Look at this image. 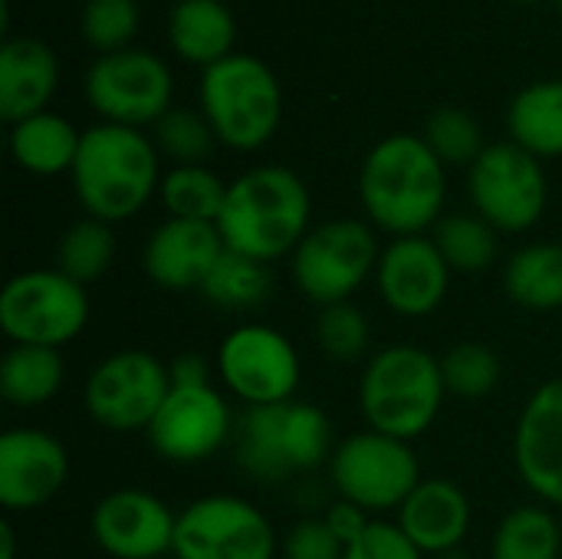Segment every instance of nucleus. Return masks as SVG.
I'll list each match as a JSON object with an SVG mask.
<instances>
[{
  "instance_id": "obj_42",
  "label": "nucleus",
  "mask_w": 562,
  "mask_h": 559,
  "mask_svg": "<svg viewBox=\"0 0 562 559\" xmlns=\"http://www.w3.org/2000/svg\"><path fill=\"white\" fill-rule=\"evenodd\" d=\"M168 369H171V385H211V366L194 353L178 356Z\"/></svg>"
},
{
  "instance_id": "obj_35",
  "label": "nucleus",
  "mask_w": 562,
  "mask_h": 559,
  "mask_svg": "<svg viewBox=\"0 0 562 559\" xmlns=\"http://www.w3.org/2000/svg\"><path fill=\"white\" fill-rule=\"evenodd\" d=\"M151 138L161 155H168L178 165H204L217 145L214 128L207 125L201 109H168L155 125Z\"/></svg>"
},
{
  "instance_id": "obj_24",
  "label": "nucleus",
  "mask_w": 562,
  "mask_h": 559,
  "mask_svg": "<svg viewBox=\"0 0 562 559\" xmlns=\"http://www.w3.org/2000/svg\"><path fill=\"white\" fill-rule=\"evenodd\" d=\"M510 142L533 158H562V76L520 89L507 109Z\"/></svg>"
},
{
  "instance_id": "obj_14",
  "label": "nucleus",
  "mask_w": 562,
  "mask_h": 559,
  "mask_svg": "<svg viewBox=\"0 0 562 559\" xmlns=\"http://www.w3.org/2000/svg\"><path fill=\"white\" fill-rule=\"evenodd\" d=\"M237 435L234 409L214 385H171L145 438L158 458L198 465L214 458Z\"/></svg>"
},
{
  "instance_id": "obj_44",
  "label": "nucleus",
  "mask_w": 562,
  "mask_h": 559,
  "mask_svg": "<svg viewBox=\"0 0 562 559\" xmlns=\"http://www.w3.org/2000/svg\"><path fill=\"white\" fill-rule=\"evenodd\" d=\"M438 559H464V557H461V554L454 550V554H448V557H438Z\"/></svg>"
},
{
  "instance_id": "obj_30",
  "label": "nucleus",
  "mask_w": 562,
  "mask_h": 559,
  "mask_svg": "<svg viewBox=\"0 0 562 559\" xmlns=\"http://www.w3.org/2000/svg\"><path fill=\"white\" fill-rule=\"evenodd\" d=\"M158 198L168 217L217 224L227 198V185L207 165H175L171 171H165Z\"/></svg>"
},
{
  "instance_id": "obj_10",
  "label": "nucleus",
  "mask_w": 562,
  "mask_h": 559,
  "mask_svg": "<svg viewBox=\"0 0 562 559\" xmlns=\"http://www.w3.org/2000/svg\"><path fill=\"white\" fill-rule=\"evenodd\" d=\"M214 369L237 402L247 409H270L293 402L303 362L296 346L273 326L263 323H240L234 326L214 356Z\"/></svg>"
},
{
  "instance_id": "obj_33",
  "label": "nucleus",
  "mask_w": 562,
  "mask_h": 559,
  "mask_svg": "<svg viewBox=\"0 0 562 559\" xmlns=\"http://www.w3.org/2000/svg\"><path fill=\"white\" fill-rule=\"evenodd\" d=\"M115 257V234L112 224H102L95 217H79L66 227L56 247V270L72 277L76 283L99 280Z\"/></svg>"
},
{
  "instance_id": "obj_41",
  "label": "nucleus",
  "mask_w": 562,
  "mask_h": 559,
  "mask_svg": "<svg viewBox=\"0 0 562 559\" xmlns=\"http://www.w3.org/2000/svg\"><path fill=\"white\" fill-rule=\"evenodd\" d=\"M323 521H326V524H329V530H333V534L349 547L352 540H359V537L366 534V527H369L375 517H372L369 511H362L359 504H349V501H342V497H339V501L323 514Z\"/></svg>"
},
{
  "instance_id": "obj_7",
  "label": "nucleus",
  "mask_w": 562,
  "mask_h": 559,
  "mask_svg": "<svg viewBox=\"0 0 562 559\" xmlns=\"http://www.w3.org/2000/svg\"><path fill=\"white\" fill-rule=\"evenodd\" d=\"M89 326L86 287L56 267H33L7 280L0 293V329L13 346L72 343Z\"/></svg>"
},
{
  "instance_id": "obj_11",
  "label": "nucleus",
  "mask_w": 562,
  "mask_h": 559,
  "mask_svg": "<svg viewBox=\"0 0 562 559\" xmlns=\"http://www.w3.org/2000/svg\"><path fill=\"white\" fill-rule=\"evenodd\" d=\"M171 392V369L148 349H119L86 379L82 405L89 418L115 435L148 432Z\"/></svg>"
},
{
  "instance_id": "obj_37",
  "label": "nucleus",
  "mask_w": 562,
  "mask_h": 559,
  "mask_svg": "<svg viewBox=\"0 0 562 559\" xmlns=\"http://www.w3.org/2000/svg\"><path fill=\"white\" fill-rule=\"evenodd\" d=\"M138 23H142L138 0H86L79 16L82 40L99 56L128 49L138 33Z\"/></svg>"
},
{
  "instance_id": "obj_19",
  "label": "nucleus",
  "mask_w": 562,
  "mask_h": 559,
  "mask_svg": "<svg viewBox=\"0 0 562 559\" xmlns=\"http://www.w3.org/2000/svg\"><path fill=\"white\" fill-rule=\"evenodd\" d=\"M224 250L227 247H224L217 224L168 217L148 234V241L142 247V270L161 290H171V293L198 290L201 293L204 280L211 277V270L217 267Z\"/></svg>"
},
{
  "instance_id": "obj_20",
  "label": "nucleus",
  "mask_w": 562,
  "mask_h": 559,
  "mask_svg": "<svg viewBox=\"0 0 562 559\" xmlns=\"http://www.w3.org/2000/svg\"><path fill=\"white\" fill-rule=\"evenodd\" d=\"M425 557H448L471 530V501L448 478H425L395 521Z\"/></svg>"
},
{
  "instance_id": "obj_39",
  "label": "nucleus",
  "mask_w": 562,
  "mask_h": 559,
  "mask_svg": "<svg viewBox=\"0 0 562 559\" xmlns=\"http://www.w3.org/2000/svg\"><path fill=\"white\" fill-rule=\"evenodd\" d=\"M342 559H425V554L405 537V530L392 521H372L359 540L346 547Z\"/></svg>"
},
{
  "instance_id": "obj_1",
  "label": "nucleus",
  "mask_w": 562,
  "mask_h": 559,
  "mask_svg": "<svg viewBox=\"0 0 562 559\" xmlns=\"http://www.w3.org/2000/svg\"><path fill=\"white\" fill-rule=\"evenodd\" d=\"M359 201L366 221L392 237L435 231L448 204V165L431 152L425 135H385L359 168Z\"/></svg>"
},
{
  "instance_id": "obj_17",
  "label": "nucleus",
  "mask_w": 562,
  "mask_h": 559,
  "mask_svg": "<svg viewBox=\"0 0 562 559\" xmlns=\"http://www.w3.org/2000/svg\"><path fill=\"white\" fill-rule=\"evenodd\" d=\"M69 478V455L59 438L40 428H10L0 435V507L30 514L46 507Z\"/></svg>"
},
{
  "instance_id": "obj_25",
  "label": "nucleus",
  "mask_w": 562,
  "mask_h": 559,
  "mask_svg": "<svg viewBox=\"0 0 562 559\" xmlns=\"http://www.w3.org/2000/svg\"><path fill=\"white\" fill-rule=\"evenodd\" d=\"M504 293L524 310H562V244L543 241L520 247L504 264Z\"/></svg>"
},
{
  "instance_id": "obj_27",
  "label": "nucleus",
  "mask_w": 562,
  "mask_h": 559,
  "mask_svg": "<svg viewBox=\"0 0 562 559\" xmlns=\"http://www.w3.org/2000/svg\"><path fill=\"white\" fill-rule=\"evenodd\" d=\"M431 241L438 244L451 273H484L494 267L501 250V231H494L477 211L445 214L435 224Z\"/></svg>"
},
{
  "instance_id": "obj_38",
  "label": "nucleus",
  "mask_w": 562,
  "mask_h": 559,
  "mask_svg": "<svg viewBox=\"0 0 562 559\" xmlns=\"http://www.w3.org/2000/svg\"><path fill=\"white\" fill-rule=\"evenodd\" d=\"M369 339H372V326L352 300L319 310L316 346L323 349V356L336 362H356L369 353Z\"/></svg>"
},
{
  "instance_id": "obj_15",
  "label": "nucleus",
  "mask_w": 562,
  "mask_h": 559,
  "mask_svg": "<svg viewBox=\"0 0 562 559\" xmlns=\"http://www.w3.org/2000/svg\"><path fill=\"white\" fill-rule=\"evenodd\" d=\"M178 514L142 488H122L105 494L92 517L89 530L95 547L112 559H158L175 550Z\"/></svg>"
},
{
  "instance_id": "obj_21",
  "label": "nucleus",
  "mask_w": 562,
  "mask_h": 559,
  "mask_svg": "<svg viewBox=\"0 0 562 559\" xmlns=\"http://www.w3.org/2000/svg\"><path fill=\"white\" fill-rule=\"evenodd\" d=\"M59 89V56L40 36H7L0 46V119L16 125L46 112Z\"/></svg>"
},
{
  "instance_id": "obj_13",
  "label": "nucleus",
  "mask_w": 562,
  "mask_h": 559,
  "mask_svg": "<svg viewBox=\"0 0 562 559\" xmlns=\"http://www.w3.org/2000/svg\"><path fill=\"white\" fill-rule=\"evenodd\" d=\"M171 557L273 559L277 557V530L257 504L237 494H207V497L191 501L178 514Z\"/></svg>"
},
{
  "instance_id": "obj_31",
  "label": "nucleus",
  "mask_w": 562,
  "mask_h": 559,
  "mask_svg": "<svg viewBox=\"0 0 562 559\" xmlns=\"http://www.w3.org/2000/svg\"><path fill=\"white\" fill-rule=\"evenodd\" d=\"M280 441L290 471H313L333 458V428L323 409L310 402H286L280 405Z\"/></svg>"
},
{
  "instance_id": "obj_2",
  "label": "nucleus",
  "mask_w": 562,
  "mask_h": 559,
  "mask_svg": "<svg viewBox=\"0 0 562 559\" xmlns=\"http://www.w3.org/2000/svg\"><path fill=\"white\" fill-rule=\"evenodd\" d=\"M313 198L306 181L283 165H257L227 185L217 231L231 254L273 264L293 257L310 234Z\"/></svg>"
},
{
  "instance_id": "obj_9",
  "label": "nucleus",
  "mask_w": 562,
  "mask_h": 559,
  "mask_svg": "<svg viewBox=\"0 0 562 559\" xmlns=\"http://www.w3.org/2000/svg\"><path fill=\"white\" fill-rule=\"evenodd\" d=\"M468 198L494 231L524 234L547 214L550 181L543 161L517 142H494L468 168Z\"/></svg>"
},
{
  "instance_id": "obj_3",
  "label": "nucleus",
  "mask_w": 562,
  "mask_h": 559,
  "mask_svg": "<svg viewBox=\"0 0 562 559\" xmlns=\"http://www.w3.org/2000/svg\"><path fill=\"white\" fill-rule=\"evenodd\" d=\"M158 145L142 128L99 122L82 132L76 165L69 171L76 201L86 217L119 224L135 217L161 188Z\"/></svg>"
},
{
  "instance_id": "obj_4",
  "label": "nucleus",
  "mask_w": 562,
  "mask_h": 559,
  "mask_svg": "<svg viewBox=\"0 0 562 559\" xmlns=\"http://www.w3.org/2000/svg\"><path fill=\"white\" fill-rule=\"evenodd\" d=\"M445 395L441 359L412 343L372 353L359 379V409L366 425L402 441H415L435 425Z\"/></svg>"
},
{
  "instance_id": "obj_40",
  "label": "nucleus",
  "mask_w": 562,
  "mask_h": 559,
  "mask_svg": "<svg viewBox=\"0 0 562 559\" xmlns=\"http://www.w3.org/2000/svg\"><path fill=\"white\" fill-rule=\"evenodd\" d=\"M280 554L283 559H342L346 544L329 530L323 517H306L286 534V540L280 544Z\"/></svg>"
},
{
  "instance_id": "obj_29",
  "label": "nucleus",
  "mask_w": 562,
  "mask_h": 559,
  "mask_svg": "<svg viewBox=\"0 0 562 559\" xmlns=\"http://www.w3.org/2000/svg\"><path fill=\"white\" fill-rule=\"evenodd\" d=\"M491 559H562V530L543 504H524L510 511L494 537Z\"/></svg>"
},
{
  "instance_id": "obj_5",
  "label": "nucleus",
  "mask_w": 562,
  "mask_h": 559,
  "mask_svg": "<svg viewBox=\"0 0 562 559\" xmlns=\"http://www.w3.org/2000/svg\"><path fill=\"white\" fill-rule=\"evenodd\" d=\"M198 102L217 145L234 152L263 148L283 119V92L273 69L250 53H231L227 59L201 69Z\"/></svg>"
},
{
  "instance_id": "obj_36",
  "label": "nucleus",
  "mask_w": 562,
  "mask_h": 559,
  "mask_svg": "<svg viewBox=\"0 0 562 559\" xmlns=\"http://www.w3.org/2000/svg\"><path fill=\"white\" fill-rule=\"evenodd\" d=\"M425 142L431 145V152L445 165H468V168L487 148L484 145L481 122L471 112L458 109V105H445V109H438V112L428 115V122H425Z\"/></svg>"
},
{
  "instance_id": "obj_8",
  "label": "nucleus",
  "mask_w": 562,
  "mask_h": 559,
  "mask_svg": "<svg viewBox=\"0 0 562 559\" xmlns=\"http://www.w3.org/2000/svg\"><path fill=\"white\" fill-rule=\"evenodd\" d=\"M329 481L342 501L359 504L375 517L389 511L398 514L425 478L412 441L366 428L336 445L329 458Z\"/></svg>"
},
{
  "instance_id": "obj_32",
  "label": "nucleus",
  "mask_w": 562,
  "mask_h": 559,
  "mask_svg": "<svg viewBox=\"0 0 562 559\" xmlns=\"http://www.w3.org/2000/svg\"><path fill=\"white\" fill-rule=\"evenodd\" d=\"M273 290L270 280V267L240 254L224 250V257L217 260V267L211 270V277L201 287V297L221 310H254L260 303H267Z\"/></svg>"
},
{
  "instance_id": "obj_28",
  "label": "nucleus",
  "mask_w": 562,
  "mask_h": 559,
  "mask_svg": "<svg viewBox=\"0 0 562 559\" xmlns=\"http://www.w3.org/2000/svg\"><path fill=\"white\" fill-rule=\"evenodd\" d=\"M237 465L260 484H280L293 471L283 458L280 441V405L270 409H247L237 422Z\"/></svg>"
},
{
  "instance_id": "obj_46",
  "label": "nucleus",
  "mask_w": 562,
  "mask_h": 559,
  "mask_svg": "<svg viewBox=\"0 0 562 559\" xmlns=\"http://www.w3.org/2000/svg\"><path fill=\"white\" fill-rule=\"evenodd\" d=\"M557 7H560V13H562V0H557Z\"/></svg>"
},
{
  "instance_id": "obj_26",
  "label": "nucleus",
  "mask_w": 562,
  "mask_h": 559,
  "mask_svg": "<svg viewBox=\"0 0 562 559\" xmlns=\"http://www.w3.org/2000/svg\"><path fill=\"white\" fill-rule=\"evenodd\" d=\"M66 379L59 349L49 346H10L0 362V395L13 409L46 405Z\"/></svg>"
},
{
  "instance_id": "obj_22",
  "label": "nucleus",
  "mask_w": 562,
  "mask_h": 559,
  "mask_svg": "<svg viewBox=\"0 0 562 559\" xmlns=\"http://www.w3.org/2000/svg\"><path fill=\"white\" fill-rule=\"evenodd\" d=\"M237 20L221 0H178L168 13L171 49L201 69L227 59L234 53Z\"/></svg>"
},
{
  "instance_id": "obj_34",
  "label": "nucleus",
  "mask_w": 562,
  "mask_h": 559,
  "mask_svg": "<svg viewBox=\"0 0 562 559\" xmlns=\"http://www.w3.org/2000/svg\"><path fill=\"white\" fill-rule=\"evenodd\" d=\"M441 376H445L448 395L477 402V399H487L501 385L504 369H501V359H497V353L491 346H484V343H454L441 356Z\"/></svg>"
},
{
  "instance_id": "obj_18",
  "label": "nucleus",
  "mask_w": 562,
  "mask_h": 559,
  "mask_svg": "<svg viewBox=\"0 0 562 559\" xmlns=\"http://www.w3.org/2000/svg\"><path fill=\"white\" fill-rule=\"evenodd\" d=\"M514 465L537 501L562 507V379L527 399L514 428Z\"/></svg>"
},
{
  "instance_id": "obj_43",
  "label": "nucleus",
  "mask_w": 562,
  "mask_h": 559,
  "mask_svg": "<svg viewBox=\"0 0 562 559\" xmlns=\"http://www.w3.org/2000/svg\"><path fill=\"white\" fill-rule=\"evenodd\" d=\"M0 559H16V530L10 521L0 524Z\"/></svg>"
},
{
  "instance_id": "obj_6",
  "label": "nucleus",
  "mask_w": 562,
  "mask_h": 559,
  "mask_svg": "<svg viewBox=\"0 0 562 559\" xmlns=\"http://www.w3.org/2000/svg\"><path fill=\"white\" fill-rule=\"evenodd\" d=\"M379 257L382 247L369 221L333 217L310 227L290 257V273L296 290L323 310L333 303H349L352 293L375 277Z\"/></svg>"
},
{
  "instance_id": "obj_45",
  "label": "nucleus",
  "mask_w": 562,
  "mask_h": 559,
  "mask_svg": "<svg viewBox=\"0 0 562 559\" xmlns=\"http://www.w3.org/2000/svg\"><path fill=\"white\" fill-rule=\"evenodd\" d=\"M514 3H540V0H514Z\"/></svg>"
},
{
  "instance_id": "obj_12",
  "label": "nucleus",
  "mask_w": 562,
  "mask_h": 559,
  "mask_svg": "<svg viewBox=\"0 0 562 559\" xmlns=\"http://www.w3.org/2000/svg\"><path fill=\"white\" fill-rule=\"evenodd\" d=\"M82 89L89 109L102 122L145 128L171 109L175 79L161 56L128 46L119 53L95 56V63L86 69Z\"/></svg>"
},
{
  "instance_id": "obj_23",
  "label": "nucleus",
  "mask_w": 562,
  "mask_h": 559,
  "mask_svg": "<svg viewBox=\"0 0 562 559\" xmlns=\"http://www.w3.org/2000/svg\"><path fill=\"white\" fill-rule=\"evenodd\" d=\"M79 142L82 132L49 109L10 125V158L16 161V168L36 178L69 175L79 155Z\"/></svg>"
},
{
  "instance_id": "obj_16",
  "label": "nucleus",
  "mask_w": 562,
  "mask_h": 559,
  "mask_svg": "<svg viewBox=\"0 0 562 559\" xmlns=\"http://www.w3.org/2000/svg\"><path fill=\"white\" fill-rule=\"evenodd\" d=\"M372 280L379 287L382 303L395 316L422 320L445 303L451 287V267L428 234L392 237V244L382 247Z\"/></svg>"
}]
</instances>
